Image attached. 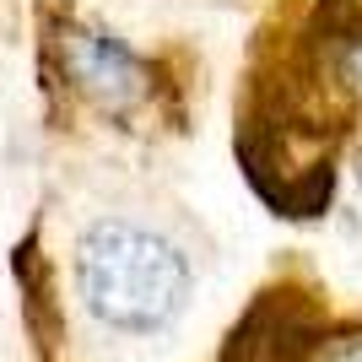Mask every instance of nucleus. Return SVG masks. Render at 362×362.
I'll return each instance as SVG.
<instances>
[{"instance_id": "7ed1b4c3", "label": "nucleus", "mask_w": 362, "mask_h": 362, "mask_svg": "<svg viewBox=\"0 0 362 362\" xmlns=\"http://www.w3.org/2000/svg\"><path fill=\"white\" fill-rule=\"evenodd\" d=\"M314 98L325 103L330 124H357L362 130V22H341L330 38H319Z\"/></svg>"}, {"instance_id": "423d86ee", "label": "nucleus", "mask_w": 362, "mask_h": 362, "mask_svg": "<svg viewBox=\"0 0 362 362\" xmlns=\"http://www.w3.org/2000/svg\"><path fill=\"white\" fill-rule=\"evenodd\" d=\"M346 22H362V0H351V11H346Z\"/></svg>"}, {"instance_id": "f03ea898", "label": "nucleus", "mask_w": 362, "mask_h": 362, "mask_svg": "<svg viewBox=\"0 0 362 362\" xmlns=\"http://www.w3.org/2000/svg\"><path fill=\"white\" fill-rule=\"evenodd\" d=\"M49 49H54L60 87L108 124H141L163 98V71L98 22H60Z\"/></svg>"}, {"instance_id": "f257e3e1", "label": "nucleus", "mask_w": 362, "mask_h": 362, "mask_svg": "<svg viewBox=\"0 0 362 362\" xmlns=\"http://www.w3.org/2000/svg\"><path fill=\"white\" fill-rule=\"evenodd\" d=\"M76 298L103 330L151 335L168 330L195 292V271L179 243L130 216H98L76 238Z\"/></svg>"}, {"instance_id": "39448f33", "label": "nucleus", "mask_w": 362, "mask_h": 362, "mask_svg": "<svg viewBox=\"0 0 362 362\" xmlns=\"http://www.w3.org/2000/svg\"><path fill=\"white\" fill-rule=\"evenodd\" d=\"M319 362H362V335H346V341L325 346V357H319Z\"/></svg>"}, {"instance_id": "20e7f679", "label": "nucleus", "mask_w": 362, "mask_h": 362, "mask_svg": "<svg viewBox=\"0 0 362 362\" xmlns=\"http://www.w3.org/2000/svg\"><path fill=\"white\" fill-rule=\"evenodd\" d=\"M335 211L346 216V227L362 233V130L351 136V146L335 157Z\"/></svg>"}]
</instances>
